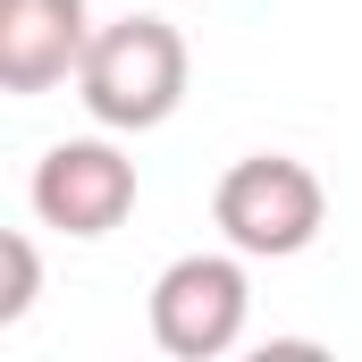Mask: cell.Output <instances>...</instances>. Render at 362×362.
I'll use <instances>...</instances> for the list:
<instances>
[{
  "label": "cell",
  "mask_w": 362,
  "mask_h": 362,
  "mask_svg": "<svg viewBox=\"0 0 362 362\" xmlns=\"http://www.w3.org/2000/svg\"><path fill=\"white\" fill-rule=\"evenodd\" d=\"M185 34L169 17H118L101 25L76 68V101L93 110V127L110 135H144V127H169L185 101Z\"/></svg>",
  "instance_id": "obj_1"
},
{
  "label": "cell",
  "mask_w": 362,
  "mask_h": 362,
  "mask_svg": "<svg viewBox=\"0 0 362 362\" xmlns=\"http://www.w3.org/2000/svg\"><path fill=\"white\" fill-rule=\"evenodd\" d=\"M211 219H219V236L245 262H295L329 228V185L312 177L303 160H286V152H253V160H236L219 177Z\"/></svg>",
  "instance_id": "obj_2"
},
{
  "label": "cell",
  "mask_w": 362,
  "mask_h": 362,
  "mask_svg": "<svg viewBox=\"0 0 362 362\" xmlns=\"http://www.w3.org/2000/svg\"><path fill=\"white\" fill-rule=\"evenodd\" d=\"M253 320V278L245 253H177L152 278V346L177 362H219Z\"/></svg>",
  "instance_id": "obj_3"
},
{
  "label": "cell",
  "mask_w": 362,
  "mask_h": 362,
  "mask_svg": "<svg viewBox=\"0 0 362 362\" xmlns=\"http://www.w3.org/2000/svg\"><path fill=\"white\" fill-rule=\"evenodd\" d=\"M34 219L59 228V236H110L127 211H135V160L101 135H68L34 160V185H25Z\"/></svg>",
  "instance_id": "obj_4"
},
{
  "label": "cell",
  "mask_w": 362,
  "mask_h": 362,
  "mask_svg": "<svg viewBox=\"0 0 362 362\" xmlns=\"http://www.w3.org/2000/svg\"><path fill=\"white\" fill-rule=\"evenodd\" d=\"M93 34L101 25L85 0H0V93L34 101L51 85H76Z\"/></svg>",
  "instance_id": "obj_5"
},
{
  "label": "cell",
  "mask_w": 362,
  "mask_h": 362,
  "mask_svg": "<svg viewBox=\"0 0 362 362\" xmlns=\"http://www.w3.org/2000/svg\"><path fill=\"white\" fill-rule=\"evenodd\" d=\"M0 270H8V286H0V329H17L34 312V295H42V262H34V236L25 228L0 236Z\"/></svg>",
  "instance_id": "obj_6"
}]
</instances>
